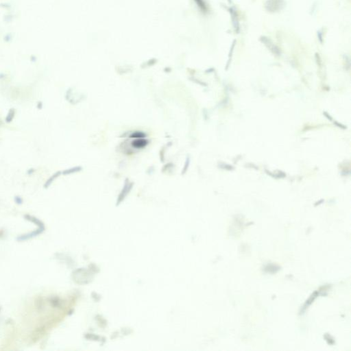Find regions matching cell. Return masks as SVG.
<instances>
[{
  "label": "cell",
  "instance_id": "cell-5",
  "mask_svg": "<svg viewBox=\"0 0 351 351\" xmlns=\"http://www.w3.org/2000/svg\"><path fill=\"white\" fill-rule=\"evenodd\" d=\"M61 173H62L61 171H57V172H56L54 174H53V175L51 176L50 178H49V179L47 180L45 184V188H48L49 186H50L51 183L53 182V181H54L58 177H59V176H60V174H61Z\"/></svg>",
  "mask_w": 351,
  "mask_h": 351
},
{
  "label": "cell",
  "instance_id": "cell-6",
  "mask_svg": "<svg viewBox=\"0 0 351 351\" xmlns=\"http://www.w3.org/2000/svg\"><path fill=\"white\" fill-rule=\"evenodd\" d=\"M190 161H191L190 157L189 156H187L186 160H185V162L184 166H183V168L182 169V171H181V174H182V175H184V174L187 173V170H188L189 165H190Z\"/></svg>",
  "mask_w": 351,
  "mask_h": 351
},
{
  "label": "cell",
  "instance_id": "cell-3",
  "mask_svg": "<svg viewBox=\"0 0 351 351\" xmlns=\"http://www.w3.org/2000/svg\"><path fill=\"white\" fill-rule=\"evenodd\" d=\"M82 169L83 168H82V166H75L71 167V168L65 169V170H64L62 172V174H63V175H69V174H72L81 171L82 170Z\"/></svg>",
  "mask_w": 351,
  "mask_h": 351
},
{
  "label": "cell",
  "instance_id": "cell-2",
  "mask_svg": "<svg viewBox=\"0 0 351 351\" xmlns=\"http://www.w3.org/2000/svg\"><path fill=\"white\" fill-rule=\"evenodd\" d=\"M149 141L146 138H135L132 141L131 146L135 149H143L149 144Z\"/></svg>",
  "mask_w": 351,
  "mask_h": 351
},
{
  "label": "cell",
  "instance_id": "cell-7",
  "mask_svg": "<svg viewBox=\"0 0 351 351\" xmlns=\"http://www.w3.org/2000/svg\"><path fill=\"white\" fill-rule=\"evenodd\" d=\"M15 110L14 109H10V111H9V113L8 114L7 117L6 118V121L7 123H10L11 121L13 119V117H15Z\"/></svg>",
  "mask_w": 351,
  "mask_h": 351
},
{
  "label": "cell",
  "instance_id": "cell-4",
  "mask_svg": "<svg viewBox=\"0 0 351 351\" xmlns=\"http://www.w3.org/2000/svg\"><path fill=\"white\" fill-rule=\"evenodd\" d=\"M128 137L130 138H133V139H135V138H146L147 134L146 133H144V132H142V131H135V132H133V133H131L130 134V135H128Z\"/></svg>",
  "mask_w": 351,
  "mask_h": 351
},
{
  "label": "cell",
  "instance_id": "cell-11",
  "mask_svg": "<svg viewBox=\"0 0 351 351\" xmlns=\"http://www.w3.org/2000/svg\"><path fill=\"white\" fill-rule=\"evenodd\" d=\"M324 114H325V115L326 116V117H328V119L331 120V117H330V116H328V114H327V113H326V112H325V113H324Z\"/></svg>",
  "mask_w": 351,
  "mask_h": 351
},
{
  "label": "cell",
  "instance_id": "cell-1",
  "mask_svg": "<svg viewBox=\"0 0 351 351\" xmlns=\"http://www.w3.org/2000/svg\"><path fill=\"white\" fill-rule=\"evenodd\" d=\"M133 186H134L133 182H130L128 178H126V179H125L124 186H123V188L122 189V191H121L119 197H118V199H117L118 204L122 202V201L126 197L127 195H128L132 189L133 188Z\"/></svg>",
  "mask_w": 351,
  "mask_h": 351
},
{
  "label": "cell",
  "instance_id": "cell-9",
  "mask_svg": "<svg viewBox=\"0 0 351 351\" xmlns=\"http://www.w3.org/2000/svg\"><path fill=\"white\" fill-rule=\"evenodd\" d=\"M174 167V164H173V163H167L166 165H165L164 166H163V169H161V171L163 172H165V171H166V170H167V169H169V168H171V167Z\"/></svg>",
  "mask_w": 351,
  "mask_h": 351
},
{
  "label": "cell",
  "instance_id": "cell-8",
  "mask_svg": "<svg viewBox=\"0 0 351 351\" xmlns=\"http://www.w3.org/2000/svg\"><path fill=\"white\" fill-rule=\"evenodd\" d=\"M165 147H163V148H161L160 151V161L161 163H164L165 162Z\"/></svg>",
  "mask_w": 351,
  "mask_h": 351
},
{
  "label": "cell",
  "instance_id": "cell-10",
  "mask_svg": "<svg viewBox=\"0 0 351 351\" xmlns=\"http://www.w3.org/2000/svg\"><path fill=\"white\" fill-rule=\"evenodd\" d=\"M335 124H336V125H337V126H339V127H341V128H344V129H345V128H346V127H345V126H343V125H341V124H338V123H337V122H335Z\"/></svg>",
  "mask_w": 351,
  "mask_h": 351
}]
</instances>
